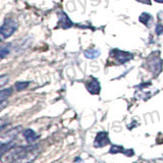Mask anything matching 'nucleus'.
<instances>
[{"label": "nucleus", "mask_w": 163, "mask_h": 163, "mask_svg": "<svg viewBox=\"0 0 163 163\" xmlns=\"http://www.w3.org/2000/svg\"><path fill=\"white\" fill-rule=\"evenodd\" d=\"M39 155L36 145L14 146L7 152L8 163H33Z\"/></svg>", "instance_id": "nucleus-1"}, {"label": "nucleus", "mask_w": 163, "mask_h": 163, "mask_svg": "<svg viewBox=\"0 0 163 163\" xmlns=\"http://www.w3.org/2000/svg\"><path fill=\"white\" fill-rule=\"evenodd\" d=\"M17 29V22H14L13 19H6L4 24L2 25L1 29H0V35H1L2 39H6L10 37Z\"/></svg>", "instance_id": "nucleus-2"}, {"label": "nucleus", "mask_w": 163, "mask_h": 163, "mask_svg": "<svg viewBox=\"0 0 163 163\" xmlns=\"http://www.w3.org/2000/svg\"><path fill=\"white\" fill-rule=\"evenodd\" d=\"M110 140L108 137V133L106 131H100L97 134L95 141H94V147L95 148H103L106 145H109Z\"/></svg>", "instance_id": "nucleus-3"}, {"label": "nucleus", "mask_w": 163, "mask_h": 163, "mask_svg": "<svg viewBox=\"0 0 163 163\" xmlns=\"http://www.w3.org/2000/svg\"><path fill=\"white\" fill-rule=\"evenodd\" d=\"M19 134V127L17 129H12L8 131L7 133H3L1 135V138H0V141H1V146L10 144L14 141V139L17 137V135Z\"/></svg>", "instance_id": "nucleus-4"}, {"label": "nucleus", "mask_w": 163, "mask_h": 163, "mask_svg": "<svg viewBox=\"0 0 163 163\" xmlns=\"http://www.w3.org/2000/svg\"><path fill=\"white\" fill-rule=\"evenodd\" d=\"M113 53H114L113 54L114 57L121 63H126V61H129V60L131 59V58H133V55H131V53L120 51V50H114Z\"/></svg>", "instance_id": "nucleus-5"}, {"label": "nucleus", "mask_w": 163, "mask_h": 163, "mask_svg": "<svg viewBox=\"0 0 163 163\" xmlns=\"http://www.w3.org/2000/svg\"><path fill=\"white\" fill-rule=\"evenodd\" d=\"M87 89L88 91L93 95H97L100 93V83L98 80L96 79H92V81L87 85Z\"/></svg>", "instance_id": "nucleus-6"}, {"label": "nucleus", "mask_w": 163, "mask_h": 163, "mask_svg": "<svg viewBox=\"0 0 163 163\" xmlns=\"http://www.w3.org/2000/svg\"><path fill=\"white\" fill-rule=\"evenodd\" d=\"M59 26L63 29H68L72 26V22H71V19L63 12H60L59 14Z\"/></svg>", "instance_id": "nucleus-7"}, {"label": "nucleus", "mask_w": 163, "mask_h": 163, "mask_svg": "<svg viewBox=\"0 0 163 163\" xmlns=\"http://www.w3.org/2000/svg\"><path fill=\"white\" fill-rule=\"evenodd\" d=\"M24 137L26 138V141L28 142L29 144H33V143L38 139L37 134L35 133L33 130H31V129H28V130L24 131Z\"/></svg>", "instance_id": "nucleus-8"}, {"label": "nucleus", "mask_w": 163, "mask_h": 163, "mask_svg": "<svg viewBox=\"0 0 163 163\" xmlns=\"http://www.w3.org/2000/svg\"><path fill=\"white\" fill-rule=\"evenodd\" d=\"M100 55V51L97 49H91V50H87L85 51V56L89 59H95Z\"/></svg>", "instance_id": "nucleus-9"}, {"label": "nucleus", "mask_w": 163, "mask_h": 163, "mask_svg": "<svg viewBox=\"0 0 163 163\" xmlns=\"http://www.w3.org/2000/svg\"><path fill=\"white\" fill-rule=\"evenodd\" d=\"M125 148L122 146H118V145H112L111 148L109 150V153L111 154H118V153H125Z\"/></svg>", "instance_id": "nucleus-10"}, {"label": "nucleus", "mask_w": 163, "mask_h": 163, "mask_svg": "<svg viewBox=\"0 0 163 163\" xmlns=\"http://www.w3.org/2000/svg\"><path fill=\"white\" fill-rule=\"evenodd\" d=\"M150 19H151V15L149 13H147V12H144V13H142L141 15H140V22H141L142 24L146 25V26H148Z\"/></svg>", "instance_id": "nucleus-11"}, {"label": "nucleus", "mask_w": 163, "mask_h": 163, "mask_svg": "<svg viewBox=\"0 0 163 163\" xmlns=\"http://www.w3.org/2000/svg\"><path fill=\"white\" fill-rule=\"evenodd\" d=\"M11 92H12V89H11V88L3 89V90H1V92H0V100L4 101V99L7 98V97L11 94Z\"/></svg>", "instance_id": "nucleus-12"}, {"label": "nucleus", "mask_w": 163, "mask_h": 163, "mask_svg": "<svg viewBox=\"0 0 163 163\" xmlns=\"http://www.w3.org/2000/svg\"><path fill=\"white\" fill-rule=\"evenodd\" d=\"M29 82H17L15 83V89L17 91H22V90H25V89L29 86Z\"/></svg>", "instance_id": "nucleus-13"}, {"label": "nucleus", "mask_w": 163, "mask_h": 163, "mask_svg": "<svg viewBox=\"0 0 163 163\" xmlns=\"http://www.w3.org/2000/svg\"><path fill=\"white\" fill-rule=\"evenodd\" d=\"M9 53V50H8V47H6V46H2L1 47V52H0V54H1V58H4V56L6 55V54Z\"/></svg>", "instance_id": "nucleus-14"}, {"label": "nucleus", "mask_w": 163, "mask_h": 163, "mask_svg": "<svg viewBox=\"0 0 163 163\" xmlns=\"http://www.w3.org/2000/svg\"><path fill=\"white\" fill-rule=\"evenodd\" d=\"M156 34H157V35H161V34H163V26H161V25H157V27H156Z\"/></svg>", "instance_id": "nucleus-15"}, {"label": "nucleus", "mask_w": 163, "mask_h": 163, "mask_svg": "<svg viewBox=\"0 0 163 163\" xmlns=\"http://www.w3.org/2000/svg\"><path fill=\"white\" fill-rule=\"evenodd\" d=\"M125 155H126V156L131 157V156H134V155H135V152H134V150L129 149V150H126V151H125Z\"/></svg>", "instance_id": "nucleus-16"}, {"label": "nucleus", "mask_w": 163, "mask_h": 163, "mask_svg": "<svg viewBox=\"0 0 163 163\" xmlns=\"http://www.w3.org/2000/svg\"><path fill=\"white\" fill-rule=\"evenodd\" d=\"M6 76H2L1 77V79H0V86H3V85L5 84V82H6Z\"/></svg>", "instance_id": "nucleus-17"}, {"label": "nucleus", "mask_w": 163, "mask_h": 163, "mask_svg": "<svg viewBox=\"0 0 163 163\" xmlns=\"http://www.w3.org/2000/svg\"><path fill=\"white\" fill-rule=\"evenodd\" d=\"M137 1L141 2V3H144V4H148V5L151 4V0H137Z\"/></svg>", "instance_id": "nucleus-18"}, {"label": "nucleus", "mask_w": 163, "mask_h": 163, "mask_svg": "<svg viewBox=\"0 0 163 163\" xmlns=\"http://www.w3.org/2000/svg\"><path fill=\"white\" fill-rule=\"evenodd\" d=\"M154 1H156L158 3H163V0H154Z\"/></svg>", "instance_id": "nucleus-19"}]
</instances>
